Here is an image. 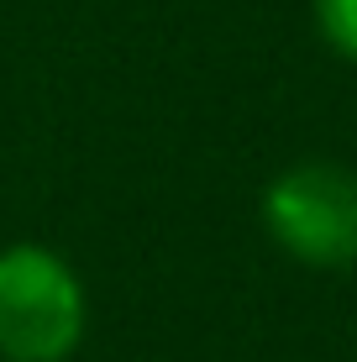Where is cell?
<instances>
[{"label": "cell", "mask_w": 357, "mask_h": 362, "mask_svg": "<svg viewBox=\"0 0 357 362\" xmlns=\"http://www.w3.org/2000/svg\"><path fill=\"white\" fill-rule=\"evenodd\" d=\"M315 27L331 53L357 64V0H315Z\"/></svg>", "instance_id": "3"}, {"label": "cell", "mask_w": 357, "mask_h": 362, "mask_svg": "<svg viewBox=\"0 0 357 362\" xmlns=\"http://www.w3.org/2000/svg\"><path fill=\"white\" fill-rule=\"evenodd\" d=\"M263 226L294 263H357V173L336 163H294L263 194Z\"/></svg>", "instance_id": "2"}, {"label": "cell", "mask_w": 357, "mask_h": 362, "mask_svg": "<svg viewBox=\"0 0 357 362\" xmlns=\"http://www.w3.org/2000/svg\"><path fill=\"white\" fill-rule=\"evenodd\" d=\"M84 336V289L58 252L16 242L0 252V357L64 362Z\"/></svg>", "instance_id": "1"}]
</instances>
